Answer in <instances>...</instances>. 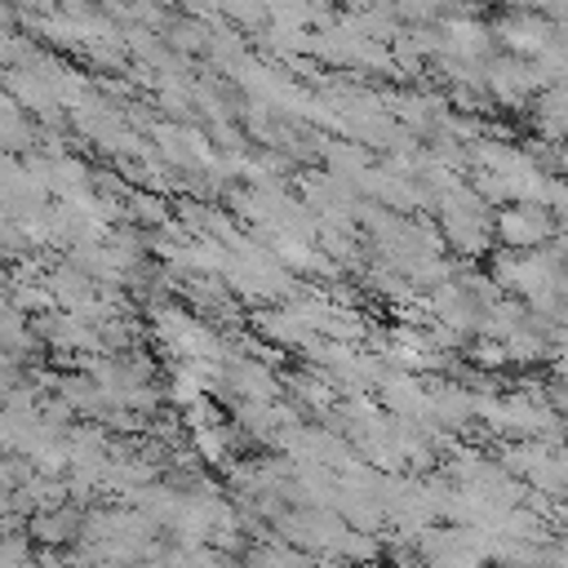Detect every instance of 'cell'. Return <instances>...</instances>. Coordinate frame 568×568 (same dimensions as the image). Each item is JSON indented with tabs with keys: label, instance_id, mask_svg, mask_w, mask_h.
Listing matches in <instances>:
<instances>
[{
	"label": "cell",
	"instance_id": "1",
	"mask_svg": "<svg viewBox=\"0 0 568 568\" xmlns=\"http://www.w3.org/2000/svg\"><path fill=\"white\" fill-rule=\"evenodd\" d=\"M493 36H497L510 53H532V58H541V53L555 44V22H550L546 13H532V9H510V13L493 27Z\"/></svg>",
	"mask_w": 568,
	"mask_h": 568
}]
</instances>
